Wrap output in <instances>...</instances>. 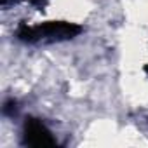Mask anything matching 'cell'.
Wrapping results in <instances>:
<instances>
[{
	"instance_id": "obj_1",
	"label": "cell",
	"mask_w": 148,
	"mask_h": 148,
	"mask_svg": "<svg viewBox=\"0 0 148 148\" xmlns=\"http://www.w3.org/2000/svg\"><path fill=\"white\" fill-rule=\"evenodd\" d=\"M82 32L80 26L73 23H45L42 26H26L21 25L18 30V37L26 42L35 40H56V38H73Z\"/></svg>"
},
{
	"instance_id": "obj_2",
	"label": "cell",
	"mask_w": 148,
	"mask_h": 148,
	"mask_svg": "<svg viewBox=\"0 0 148 148\" xmlns=\"http://www.w3.org/2000/svg\"><path fill=\"white\" fill-rule=\"evenodd\" d=\"M25 143L30 145V146H37V148L56 145L49 129L37 119H28L26 120V124H25Z\"/></svg>"
}]
</instances>
